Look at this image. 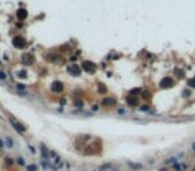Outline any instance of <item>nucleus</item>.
I'll list each match as a JSON object with an SVG mask.
<instances>
[{
    "label": "nucleus",
    "mask_w": 195,
    "mask_h": 171,
    "mask_svg": "<svg viewBox=\"0 0 195 171\" xmlns=\"http://www.w3.org/2000/svg\"><path fill=\"white\" fill-rule=\"evenodd\" d=\"M0 147H3V142L1 140H0Z\"/></svg>",
    "instance_id": "nucleus-24"
},
{
    "label": "nucleus",
    "mask_w": 195,
    "mask_h": 171,
    "mask_svg": "<svg viewBox=\"0 0 195 171\" xmlns=\"http://www.w3.org/2000/svg\"><path fill=\"white\" fill-rule=\"evenodd\" d=\"M33 62H35V59H33V56L31 53H23V56H21V63L23 64L31 65V64H33Z\"/></svg>",
    "instance_id": "nucleus-4"
},
{
    "label": "nucleus",
    "mask_w": 195,
    "mask_h": 171,
    "mask_svg": "<svg viewBox=\"0 0 195 171\" xmlns=\"http://www.w3.org/2000/svg\"><path fill=\"white\" fill-rule=\"evenodd\" d=\"M98 91H99V94H106V91H107L106 86H103V84H99V88H98Z\"/></svg>",
    "instance_id": "nucleus-11"
},
{
    "label": "nucleus",
    "mask_w": 195,
    "mask_h": 171,
    "mask_svg": "<svg viewBox=\"0 0 195 171\" xmlns=\"http://www.w3.org/2000/svg\"><path fill=\"white\" fill-rule=\"evenodd\" d=\"M140 92V88H134V90H131V92H130V95H138V94Z\"/></svg>",
    "instance_id": "nucleus-13"
},
{
    "label": "nucleus",
    "mask_w": 195,
    "mask_h": 171,
    "mask_svg": "<svg viewBox=\"0 0 195 171\" xmlns=\"http://www.w3.org/2000/svg\"><path fill=\"white\" fill-rule=\"evenodd\" d=\"M16 15H18V18L20 19V20H24V19H27L28 13H27V11H25L24 8H19L18 12H16Z\"/></svg>",
    "instance_id": "nucleus-10"
},
{
    "label": "nucleus",
    "mask_w": 195,
    "mask_h": 171,
    "mask_svg": "<svg viewBox=\"0 0 195 171\" xmlns=\"http://www.w3.org/2000/svg\"><path fill=\"white\" fill-rule=\"evenodd\" d=\"M18 78H27V72H25V71H19Z\"/></svg>",
    "instance_id": "nucleus-14"
},
{
    "label": "nucleus",
    "mask_w": 195,
    "mask_h": 171,
    "mask_svg": "<svg viewBox=\"0 0 195 171\" xmlns=\"http://www.w3.org/2000/svg\"><path fill=\"white\" fill-rule=\"evenodd\" d=\"M130 166L134 167V169H140V167H142L140 164H134V163H130Z\"/></svg>",
    "instance_id": "nucleus-16"
},
{
    "label": "nucleus",
    "mask_w": 195,
    "mask_h": 171,
    "mask_svg": "<svg viewBox=\"0 0 195 171\" xmlns=\"http://www.w3.org/2000/svg\"><path fill=\"white\" fill-rule=\"evenodd\" d=\"M10 122H11V124H12V126L15 127V130H16V131H19V132H24V131H25V127H24L21 123H19V122L16 120V119L10 118Z\"/></svg>",
    "instance_id": "nucleus-5"
},
{
    "label": "nucleus",
    "mask_w": 195,
    "mask_h": 171,
    "mask_svg": "<svg viewBox=\"0 0 195 171\" xmlns=\"http://www.w3.org/2000/svg\"><path fill=\"white\" fill-rule=\"evenodd\" d=\"M67 71H68L71 75H75V76L80 75V67H79L78 64H71L68 68H67Z\"/></svg>",
    "instance_id": "nucleus-7"
},
{
    "label": "nucleus",
    "mask_w": 195,
    "mask_h": 171,
    "mask_svg": "<svg viewBox=\"0 0 195 171\" xmlns=\"http://www.w3.org/2000/svg\"><path fill=\"white\" fill-rule=\"evenodd\" d=\"M28 171H36V166H35V164H31V166H28Z\"/></svg>",
    "instance_id": "nucleus-15"
},
{
    "label": "nucleus",
    "mask_w": 195,
    "mask_h": 171,
    "mask_svg": "<svg viewBox=\"0 0 195 171\" xmlns=\"http://www.w3.org/2000/svg\"><path fill=\"white\" fill-rule=\"evenodd\" d=\"M183 95H185V96H186V98H187V96H188V95H190V92H188V91H185V92H183Z\"/></svg>",
    "instance_id": "nucleus-23"
},
{
    "label": "nucleus",
    "mask_w": 195,
    "mask_h": 171,
    "mask_svg": "<svg viewBox=\"0 0 195 171\" xmlns=\"http://www.w3.org/2000/svg\"><path fill=\"white\" fill-rule=\"evenodd\" d=\"M7 76H5V74L3 72V71H0V79H5Z\"/></svg>",
    "instance_id": "nucleus-19"
},
{
    "label": "nucleus",
    "mask_w": 195,
    "mask_h": 171,
    "mask_svg": "<svg viewBox=\"0 0 195 171\" xmlns=\"http://www.w3.org/2000/svg\"><path fill=\"white\" fill-rule=\"evenodd\" d=\"M102 104L106 107H112L116 104V99L115 98H104L103 100H102Z\"/></svg>",
    "instance_id": "nucleus-8"
},
{
    "label": "nucleus",
    "mask_w": 195,
    "mask_h": 171,
    "mask_svg": "<svg viewBox=\"0 0 195 171\" xmlns=\"http://www.w3.org/2000/svg\"><path fill=\"white\" fill-rule=\"evenodd\" d=\"M18 162H19V164H24V159L23 158H19Z\"/></svg>",
    "instance_id": "nucleus-21"
},
{
    "label": "nucleus",
    "mask_w": 195,
    "mask_h": 171,
    "mask_svg": "<svg viewBox=\"0 0 195 171\" xmlns=\"http://www.w3.org/2000/svg\"><path fill=\"white\" fill-rule=\"evenodd\" d=\"M187 84H188V86H190V87H191V88H195V78H191V79H190V80H188V82H187Z\"/></svg>",
    "instance_id": "nucleus-12"
},
{
    "label": "nucleus",
    "mask_w": 195,
    "mask_h": 171,
    "mask_svg": "<svg viewBox=\"0 0 195 171\" xmlns=\"http://www.w3.org/2000/svg\"><path fill=\"white\" fill-rule=\"evenodd\" d=\"M75 106H76V107H82V106H83V103H82L80 100H76V102H75Z\"/></svg>",
    "instance_id": "nucleus-17"
},
{
    "label": "nucleus",
    "mask_w": 195,
    "mask_h": 171,
    "mask_svg": "<svg viewBox=\"0 0 195 171\" xmlns=\"http://www.w3.org/2000/svg\"><path fill=\"white\" fill-rule=\"evenodd\" d=\"M82 68H83L86 72L92 74V72H95V70H96V65H95V63H92V62H90V60H84L83 63H82Z\"/></svg>",
    "instance_id": "nucleus-1"
},
{
    "label": "nucleus",
    "mask_w": 195,
    "mask_h": 171,
    "mask_svg": "<svg viewBox=\"0 0 195 171\" xmlns=\"http://www.w3.org/2000/svg\"><path fill=\"white\" fill-rule=\"evenodd\" d=\"M150 96H151V95H150V92H144V94H143V98H144V99H150Z\"/></svg>",
    "instance_id": "nucleus-18"
},
{
    "label": "nucleus",
    "mask_w": 195,
    "mask_h": 171,
    "mask_svg": "<svg viewBox=\"0 0 195 171\" xmlns=\"http://www.w3.org/2000/svg\"><path fill=\"white\" fill-rule=\"evenodd\" d=\"M126 100H127V104H130V106H136L138 104V96H132V95H128L126 98Z\"/></svg>",
    "instance_id": "nucleus-9"
},
{
    "label": "nucleus",
    "mask_w": 195,
    "mask_h": 171,
    "mask_svg": "<svg viewBox=\"0 0 195 171\" xmlns=\"http://www.w3.org/2000/svg\"><path fill=\"white\" fill-rule=\"evenodd\" d=\"M194 171H195V169H194Z\"/></svg>",
    "instance_id": "nucleus-26"
},
{
    "label": "nucleus",
    "mask_w": 195,
    "mask_h": 171,
    "mask_svg": "<svg viewBox=\"0 0 195 171\" xmlns=\"http://www.w3.org/2000/svg\"><path fill=\"white\" fill-rule=\"evenodd\" d=\"M51 90H52L53 92H62V91L64 90V84L62 83V82L56 80V82H53V83L51 84Z\"/></svg>",
    "instance_id": "nucleus-6"
},
{
    "label": "nucleus",
    "mask_w": 195,
    "mask_h": 171,
    "mask_svg": "<svg viewBox=\"0 0 195 171\" xmlns=\"http://www.w3.org/2000/svg\"><path fill=\"white\" fill-rule=\"evenodd\" d=\"M193 149H194V151H195V143L193 144Z\"/></svg>",
    "instance_id": "nucleus-25"
},
{
    "label": "nucleus",
    "mask_w": 195,
    "mask_h": 171,
    "mask_svg": "<svg viewBox=\"0 0 195 171\" xmlns=\"http://www.w3.org/2000/svg\"><path fill=\"white\" fill-rule=\"evenodd\" d=\"M159 86H160L162 88H170V87H172V86H174V80H172L171 78H168V76H166V78H163L162 80H160Z\"/></svg>",
    "instance_id": "nucleus-3"
},
{
    "label": "nucleus",
    "mask_w": 195,
    "mask_h": 171,
    "mask_svg": "<svg viewBox=\"0 0 195 171\" xmlns=\"http://www.w3.org/2000/svg\"><path fill=\"white\" fill-rule=\"evenodd\" d=\"M12 44L15 48H24L25 45H27V43H25L24 38H21V36H15V38L12 39Z\"/></svg>",
    "instance_id": "nucleus-2"
},
{
    "label": "nucleus",
    "mask_w": 195,
    "mask_h": 171,
    "mask_svg": "<svg viewBox=\"0 0 195 171\" xmlns=\"http://www.w3.org/2000/svg\"><path fill=\"white\" fill-rule=\"evenodd\" d=\"M5 163H7V164H12V159L7 158V159H5Z\"/></svg>",
    "instance_id": "nucleus-20"
},
{
    "label": "nucleus",
    "mask_w": 195,
    "mask_h": 171,
    "mask_svg": "<svg viewBox=\"0 0 195 171\" xmlns=\"http://www.w3.org/2000/svg\"><path fill=\"white\" fill-rule=\"evenodd\" d=\"M7 144L8 146H12V140H11L10 138H7Z\"/></svg>",
    "instance_id": "nucleus-22"
}]
</instances>
